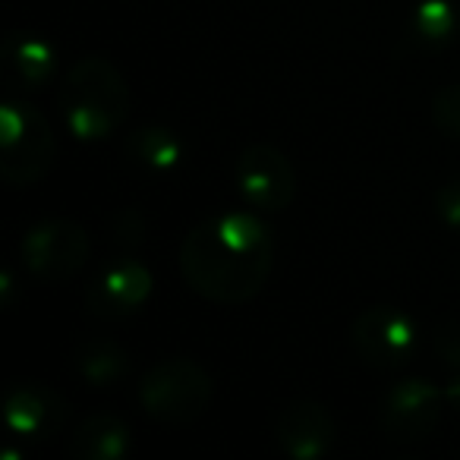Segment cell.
Returning <instances> with one entry per match:
<instances>
[{
	"label": "cell",
	"mask_w": 460,
	"mask_h": 460,
	"mask_svg": "<svg viewBox=\"0 0 460 460\" xmlns=\"http://www.w3.org/2000/svg\"><path fill=\"white\" fill-rule=\"evenodd\" d=\"M275 271V237L246 211L199 221L180 243V275L192 294L217 306H243Z\"/></svg>",
	"instance_id": "1"
},
{
	"label": "cell",
	"mask_w": 460,
	"mask_h": 460,
	"mask_svg": "<svg viewBox=\"0 0 460 460\" xmlns=\"http://www.w3.org/2000/svg\"><path fill=\"white\" fill-rule=\"evenodd\" d=\"M64 123L76 139L102 142L120 133L129 117V85L108 58L85 54L66 70L58 92Z\"/></svg>",
	"instance_id": "2"
},
{
	"label": "cell",
	"mask_w": 460,
	"mask_h": 460,
	"mask_svg": "<svg viewBox=\"0 0 460 460\" xmlns=\"http://www.w3.org/2000/svg\"><path fill=\"white\" fill-rule=\"evenodd\" d=\"M215 397V378L190 357H171L155 363L139 382V403L152 420L164 426L196 422Z\"/></svg>",
	"instance_id": "3"
},
{
	"label": "cell",
	"mask_w": 460,
	"mask_h": 460,
	"mask_svg": "<svg viewBox=\"0 0 460 460\" xmlns=\"http://www.w3.org/2000/svg\"><path fill=\"white\" fill-rule=\"evenodd\" d=\"M58 155V139L39 108L4 102L0 108V177L10 186H35L48 177Z\"/></svg>",
	"instance_id": "4"
},
{
	"label": "cell",
	"mask_w": 460,
	"mask_h": 460,
	"mask_svg": "<svg viewBox=\"0 0 460 460\" xmlns=\"http://www.w3.org/2000/svg\"><path fill=\"white\" fill-rule=\"evenodd\" d=\"M22 265L41 284H64L85 269L92 256L89 230L66 217H48L26 230L20 243Z\"/></svg>",
	"instance_id": "5"
},
{
	"label": "cell",
	"mask_w": 460,
	"mask_h": 460,
	"mask_svg": "<svg viewBox=\"0 0 460 460\" xmlns=\"http://www.w3.org/2000/svg\"><path fill=\"white\" fill-rule=\"evenodd\" d=\"M353 350L372 369H397L420 350V328L413 315L397 306H369L353 319Z\"/></svg>",
	"instance_id": "6"
},
{
	"label": "cell",
	"mask_w": 460,
	"mask_h": 460,
	"mask_svg": "<svg viewBox=\"0 0 460 460\" xmlns=\"http://www.w3.org/2000/svg\"><path fill=\"white\" fill-rule=\"evenodd\" d=\"M445 391H438L426 378H401L382 397L378 422L382 432L397 445H416L435 432L445 410Z\"/></svg>",
	"instance_id": "7"
},
{
	"label": "cell",
	"mask_w": 460,
	"mask_h": 460,
	"mask_svg": "<svg viewBox=\"0 0 460 460\" xmlns=\"http://www.w3.org/2000/svg\"><path fill=\"white\" fill-rule=\"evenodd\" d=\"M234 180L240 196L262 211L290 208L296 196V171L275 146H250L234 161Z\"/></svg>",
	"instance_id": "8"
},
{
	"label": "cell",
	"mask_w": 460,
	"mask_h": 460,
	"mask_svg": "<svg viewBox=\"0 0 460 460\" xmlns=\"http://www.w3.org/2000/svg\"><path fill=\"white\" fill-rule=\"evenodd\" d=\"M70 420V403L64 394L39 382L10 385L4 397V422L22 441H48L64 432Z\"/></svg>",
	"instance_id": "9"
},
{
	"label": "cell",
	"mask_w": 460,
	"mask_h": 460,
	"mask_svg": "<svg viewBox=\"0 0 460 460\" xmlns=\"http://www.w3.org/2000/svg\"><path fill=\"white\" fill-rule=\"evenodd\" d=\"M155 278L139 259H117L85 290V306L98 319H127L152 300Z\"/></svg>",
	"instance_id": "10"
},
{
	"label": "cell",
	"mask_w": 460,
	"mask_h": 460,
	"mask_svg": "<svg viewBox=\"0 0 460 460\" xmlns=\"http://www.w3.org/2000/svg\"><path fill=\"white\" fill-rule=\"evenodd\" d=\"M275 441L290 460H322L334 445V416L325 403L296 397L278 410Z\"/></svg>",
	"instance_id": "11"
},
{
	"label": "cell",
	"mask_w": 460,
	"mask_h": 460,
	"mask_svg": "<svg viewBox=\"0 0 460 460\" xmlns=\"http://www.w3.org/2000/svg\"><path fill=\"white\" fill-rule=\"evenodd\" d=\"M129 422L120 413L98 410L76 426L70 438V454L76 460H123L129 454Z\"/></svg>",
	"instance_id": "12"
},
{
	"label": "cell",
	"mask_w": 460,
	"mask_h": 460,
	"mask_svg": "<svg viewBox=\"0 0 460 460\" xmlns=\"http://www.w3.org/2000/svg\"><path fill=\"white\" fill-rule=\"evenodd\" d=\"M4 60H7L10 73L29 89H41L54 76V66H58V54H54L51 41L41 39L39 32H22V29L7 32Z\"/></svg>",
	"instance_id": "13"
},
{
	"label": "cell",
	"mask_w": 460,
	"mask_h": 460,
	"mask_svg": "<svg viewBox=\"0 0 460 460\" xmlns=\"http://www.w3.org/2000/svg\"><path fill=\"white\" fill-rule=\"evenodd\" d=\"M73 369L92 388H114L129 376V353L117 341L85 338L73 350Z\"/></svg>",
	"instance_id": "14"
},
{
	"label": "cell",
	"mask_w": 460,
	"mask_h": 460,
	"mask_svg": "<svg viewBox=\"0 0 460 460\" xmlns=\"http://www.w3.org/2000/svg\"><path fill=\"white\" fill-rule=\"evenodd\" d=\"M127 158L148 173H167L183 161V142L167 127H139L127 136Z\"/></svg>",
	"instance_id": "15"
},
{
	"label": "cell",
	"mask_w": 460,
	"mask_h": 460,
	"mask_svg": "<svg viewBox=\"0 0 460 460\" xmlns=\"http://www.w3.org/2000/svg\"><path fill=\"white\" fill-rule=\"evenodd\" d=\"M410 32L422 45H445L457 35V10L451 0H420L410 16Z\"/></svg>",
	"instance_id": "16"
},
{
	"label": "cell",
	"mask_w": 460,
	"mask_h": 460,
	"mask_svg": "<svg viewBox=\"0 0 460 460\" xmlns=\"http://www.w3.org/2000/svg\"><path fill=\"white\" fill-rule=\"evenodd\" d=\"M429 114H432V123L441 133L451 136V139H460V83L441 85L432 95Z\"/></svg>",
	"instance_id": "17"
},
{
	"label": "cell",
	"mask_w": 460,
	"mask_h": 460,
	"mask_svg": "<svg viewBox=\"0 0 460 460\" xmlns=\"http://www.w3.org/2000/svg\"><path fill=\"white\" fill-rule=\"evenodd\" d=\"M432 353L441 366H447V369H460V319H447L445 325L435 328Z\"/></svg>",
	"instance_id": "18"
},
{
	"label": "cell",
	"mask_w": 460,
	"mask_h": 460,
	"mask_svg": "<svg viewBox=\"0 0 460 460\" xmlns=\"http://www.w3.org/2000/svg\"><path fill=\"white\" fill-rule=\"evenodd\" d=\"M432 205H435V215H438V221L445 224L447 230L460 234V177L441 183L438 190H435Z\"/></svg>",
	"instance_id": "19"
},
{
	"label": "cell",
	"mask_w": 460,
	"mask_h": 460,
	"mask_svg": "<svg viewBox=\"0 0 460 460\" xmlns=\"http://www.w3.org/2000/svg\"><path fill=\"white\" fill-rule=\"evenodd\" d=\"M441 391H445V401L451 403V407H454V410H457V413H460V369H454L451 382H447V385H445V388H441Z\"/></svg>",
	"instance_id": "20"
}]
</instances>
